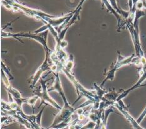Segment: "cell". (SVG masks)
I'll list each match as a JSON object with an SVG mask.
<instances>
[{
	"instance_id": "7a4b0ae2",
	"label": "cell",
	"mask_w": 146,
	"mask_h": 129,
	"mask_svg": "<svg viewBox=\"0 0 146 129\" xmlns=\"http://www.w3.org/2000/svg\"><path fill=\"white\" fill-rule=\"evenodd\" d=\"M145 116H146V107H145V108L144 109V110L143 112H142L141 115H140V117H139V118L137 119V123H138V124H140L141 122H142V120H143V119L144 118V117H145Z\"/></svg>"
},
{
	"instance_id": "6da1fadb",
	"label": "cell",
	"mask_w": 146,
	"mask_h": 129,
	"mask_svg": "<svg viewBox=\"0 0 146 129\" xmlns=\"http://www.w3.org/2000/svg\"><path fill=\"white\" fill-rule=\"evenodd\" d=\"M119 110L121 112L123 115L125 116V117H126V118L127 119V120L131 122V124H132V127H134L135 129H144L142 127H141L140 125H139V124L137 123V121H135L134 118H133L131 115H129V113L127 112H126L125 110H123V108L122 107H119Z\"/></svg>"
},
{
	"instance_id": "3957f363",
	"label": "cell",
	"mask_w": 146,
	"mask_h": 129,
	"mask_svg": "<svg viewBox=\"0 0 146 129\" xmlns=\"http://www.w3.org/2000/svg\"><path fill=\"white\" fill-rule=\"evenodd\" d=\"M48 129H55V128H49Z\"/></svg>"
}]
</instances>
